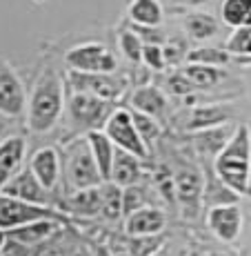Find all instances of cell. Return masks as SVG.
<instances>
[{
	"label": "cell",
	"mask_w": 251,
	"mask_h": 256,
	"mask_svg": "<svg viewBox=\"0 0 251 256\" xmlns=\"http://www.w3.org/2000/svg\"><path fill=\"white\" fill-rule=\"evenodd\" d=\"M29 170L51 194L62 185V156L56 147H40L33 152L29 158Z\"/></svg>",
	"instance_id": "obj_14"
},
{
	"label": "cell",
	"mask_w": 251,
	"mask_h": 256,
	"mask_svg": "<svg viewBox=\"0 0 251 256\" xmlns=\"http://www.w3.org/2000/svg\"><path fill=\"white\" fill-rule=\"evenodd\" d=\"M102 132L114 140V145L118 147V150L129 152V154H134V156H138V158H142V160H147L151 156V152L147 150L142 136L138 134L134 114H131L129 107L118 105L116 110L109 114V118H107Z\"/></svg>",
	"instance_id": "obj_5"
},
{
	"label": "cell",
	"mask_w": 251,
	"mask_h": 256,
	"mask_svg": "<svg viewBox=\"0 0 251 256\" xmlns=\"http://www.w3.org/2000/svg\"><path fill=\"white\" fill-rule=\"evenodd\" d=\"M234 118V110L227 105H194L189 112V118L185 122V130L187 132H205L211 130V127H218L225 125Z\"/></svg>",
	"instance_id": "obj_19"
},
{
	"label": "cell",
	"mask_w": 251,
	"mask_h": 256,
	"mask_svg": "<svg viewBox=\"0 0 251 256\" xmlns=\"http://www.w3.org/2000/svg\"><path fill=\"white\" fill-rule=\"evenodd\" d=\"M129 107L156 118V120H160V122H165L167 116H169V100H167V96L162 94L160 87H156V85L136 87L129 96Z\"/></svg>",
	"instance_id": "obj_16"
},
{
	"label": "cell",
	"mask_w": 251,
	"mask_h": 256,
	"mask_svg": "<svg viewBox=\"0 0 251 256\" xmlns=\"http://www.w3.org/2000/svg\"><path fill=\"white\" fill-rule=\"evenodd\" d=\"M116 107V100H105V98L91 96V94L85 92H69L65 105L67 125L73 134L85 136L91 130H102L107 118Z\"/></svg>",
	"instance_id": "obj_4"
},
{
	"label": "cell",
	"mask_w": 251,
	"mask_h": 256,
	"mask_svg": "<svg viewBox=\"0 0 251 256\" xmlns=\"http://www.w3.org/2000/svg\"><path fill=\"white\" fill-rule=\"evenodd\" d=\"M82 245L85 243L71 232V228L65 225V228L53 234L47 243L38 245V248L33 250V256H76Z\"/></svg>",
	"instance_id": "obj_24"
},
{
	"label": "cell",
	"mask_w": 251,
	"mask_h": 256,
	"mask_svg": "<svg viewBox=\"0 0 251 256\" xmlns=\"http://www.w3.org/2000/svg\"><path fill=\"white\" fill-rule=\"evenodd\" d=\"M67 85L71 92H85L91 96L105 98V100H120L125 96L129 80L122 74H91V72H73L69 70L67 74Z\"/></svg>",
	"instance_id": "obj_6"
},
{
	"label": "cell",
	"mask_w": 251,
	"mask_h": 256,
	"mask_svg": "<svg viewBox=\"0 0 251 256\" xmlns=\"http://www.w3.org/2000/svg\"><path fill=\"white\" fill-rule=\"evenodd\" d=\"M245 214L238 203H218L207 212V228L220 243H236L243 234Z\"/></svg>",
	"instance_id": "obj_10"
},
{
	"label": "cell",
	"mask_w": 251,
	"mask_h": 256,
	"mask_svg": "<svg viewBox=\"0 0 251 256\" xmlns=\"http://www.w3.org/2000/svg\"><path fill=\"white\" fill-rule=\"evenodd\" d=\"M176 205L187 218H198L200 208L205 203V174L196 167H178L174 172Z\"/></svg>",
	"instance_id": "obj_8"
},
{
	"label": "cell",
	"mask_w": 251,
	"mask_h": 256,
	"mask_svg": "<svg viewBox=\"0 0 251 256\" xmlns=\"http://www.w3.org/2000/svg\"><path fill=\"white\" fill-rule=\"evenodd\" d=\"M85 138H87V142H89V150H91V154H93V160H96L98 170H100L102 178L109 180L111 167H114V156H116L118 147L114 145V140H111L102 130L87 132Z\"/></svg>",
	"instance_id": "obj_23"
},
{
	"label": "cell",
	"mask_w": 251,
	"mask_h": 256,
	"mask_svg": "<svg viewBox=\"0 0 251 256\" xmlns=\"http://www.w3.org/2000/svg\"><path fill=\"white\" fill-rule=\"evenodd\" d=\"M185 62H196V65H211V67H225L234 62V56L229 54L227 47H196L187 52Z\"/></svg>",
	"instance_id": "obj_29"
},
{
	"label": "cell",
	"mask_w": 251,
	"mask_h": 256,
	"mask_svg": "<svg viewBox=\"0 0 251 256\" xmlns=\"http://www.w3.org/2000/svg\"><path fill=\"white\" fill-rule=\"evenodd\" d=\"M91 256H111L109 245H107V243H105V245H102V243H100V245H96V248L91 250Z\"/></svg>",
	"instance_id": "obj_39"
},
{
	"label": "cell",
	"mask_w": 251,
	"mask_h": 256,
	"mask_svg": "<svg viewBox=\"0 0 251 256\" xmlns=\"http://www.w3.org/2000/svg\"><path fill=\"white\" fill-rule=\"evenodd\" d=\"M4 240H7V232H4V230L0 228V248H2V245H4Z\"/></svg>",
	"instance_id": "obj_43"
},
{
	"label": "cell",
	"mask_w": 251,
	"mask_h": 256,
	"mask_svg": "<svg viewBox=\"0 0 251 256\" xmlns=\"http://www.w3.org/2000/svg\"><path fill=\"white\" fill-rule=\"evenodd\" d=\"M165 240L160 236H131V234H114L109 238V252L111 256H151Z\"/></svg>",
	"instance_id": "obj_20"
},
{
	"label": "cell",
	"mask_w": 251,
	"mask_h": 256,
	"mask_svg": "<svg viewBox=\"0 0 251 256\" xmlns=\"http://www.w3.org/2000/svg\"><path fill=\"white\" fill-rule=\"evenodd\" d=\"M2 194L16 196L20 200H27V203H36V205H47V208H56V198L51 196V192L45 190L40 185V180L36 178L29 165L20 170L7 185L2 187ZM58 210V208H56Z\"/></svg>",
	"instance_id": "obj_12"
},
{
	"label": "cell",
	"mask_w": 251,
	"mask_h": 256,
	"mask_svg": "<svg viewBox=\"0 0 251 256\" xmlns=\"http://www.w3.org/2000/svg\"><path fill=\"white\" fill-rule=\"evenodd\" d=\"M251 165V127L240 122L234 136L214 160V172L234 194L247 196Z\"/></svg>",
	"instance_id": "obj_2"
},
{
	"label": "cell",
	"mask_w": 251,
	"mask_h": 256,
	"mask_svg": "<svg viewBox=\"0 0 251 256\" xmlns=\"http://www.w3.org/2000/svg\"><path fill=\"white\" fill-rule=\"evenodd\" d=\"M247 196L251 198V165H249V187H247Z\"/></svg>",
	"instance_id": "obj_44"
},
{
	"label": "cell",
	"mask_w": 251,
	"mask_h": 256,
	"mask_svg": "<svg viewBox=\"0 0 251 256\" xmlns=\"http://www.w3.org/2000/svg\"><path fill=\"white\" fill-rule=\"evenodd\" d=\"M183 2H187L189 7H203V4H207V2H211V0H183Z\"/></svg>",
	"instance_id": "obj_40"
},
{
	"label": "cell",
	"mask_w": 251,
	"mask_h": 256,
	"mask_svg": "<svg viewBox=\"0 0 251 256\" xmlns=\"http://www.w3.org/2000/svg\"><path fill=\"white\" fill-rule=\"evenodd\" d=\"M65 62L73 72H91V74H114L118 72V58L111 49L102 42H82L67 52Z\"/></svg>",
	"instance_id": "obj_9"
},
{
	"label": "cell",
	"mask_w": 251,
	"mask_h": 256,
	"mask_svg": "<svg viewBox=\"0 0 251 256\" xmlns=\"http://www.w3.org/2000/svg\"><path fill=\"white\" fill-rule=\"evenodd\" d=\"M33 250L36 248H29V245L20 243L16 238H9L4 240V245L0 248V256H33Z\"/></svg>",
	"instance_id": "obj_36"
},
{
	"label": "cell",
	"mask_w": 251,
	"mask_h": 256,
	"mask_svg": "<svg viewBox=\"0 0 251 256\" xmlns=\"http://www.w3.org/2000/svg\"><path fill=\"white\" fill-rule=\"evenodd\" d=\"M145 205H154V203L149 200L147 187H142V183L129 185L122 190V214H125V218L131 214V212L145 208Z\"/></svg>",
	"instance_id": "obj_33"
},
{
	"label": "cell",
	"mask_w": 251,
	"mask_h": 256,
	"mask_svg": "<svg viewBox=\"0 0 251 256\" xmlns=\"http://www.w3.org/2000/svg\"><path fill=\"white\" fill-rule=\"evenodd\" d=\"M185 256H200V254H198V252H187Z\"/></svg>",
	"instance_id": "obj_46"
},
{
	"label": "cell",
	"mask_w": 251,
	"mask_h": 256,
	"mask_svg": "<svg viewBox=\"0 0 251 256\" xmlns=\"http://www.w3.org/2000/svg\"><path fill=\"white\" fill-rule=\"evenodd\" d=\"M209 256H229V254H225V252H211Z\"/></svg>",
	"instance_id": "obj_45"
},
{
	"label": "cell",
	"mask_w": 251,
	"mask_h": 256,
	"mask_svg": "<svg viewBox=\"0 0 251 256\" xmlns=\"http://www.w3.org/2000/svg\"><path fill=\"white\" fill-rule=\"evenodd\" d=\"M142 62L149 70H156V72L165 70L167 58H165V52H162V45H145V49H142Z\"/></svg>",
	"instance_id": "obj_35"
},
{
	"label": "cell",
	"mask_w": 251,
	"mask_h": 256,
	"mask_svg": "<svg viewBox=\"0 0 251 256\" xmlns=\"http://www.w3.org/2000/svg\"><path fill=\"white\" fill-rule=\"evenodd\" d=\"M129 110H131V107H129ZM131 114H134L138 134L142 136L147 150L151 152V150H154V142L158 140L160 134H162V122L156 120V118H151V116H147V114H142V112H136V110H131Z\"/></svg>",
	"instance_id": "obj_32"
},
{
	"label": "cell",
	"mask_w": 251,
	"mask_h": 256,
	"mask_svg": "<svg viewBox=\"0 0 251 256\" xmlns=\"http://www.w3.org/2000/svg\"><path fill=\"white\" fill-rule=\"evenodd\" d=\"M183 27H185V32H187V36L191 38V40H196V42H207V40H211V38L218 34V29H220V24L218 20H216L211 14H207V12H189L185 16V20H183Z\"/></svg>",
	"instance_id": "obj_25"
},
{
	"label": "cell",
	"mask_w": 251,
	"mask_h": 256,
	"mask_svg": "<svg viewBox=\"0 0 251 256\" xmlns=\"http://www.w3.org/2000/svg\"><path fill=\"white\" fill-rule=\"evenodd\" d=\"M67 92L65 80L58 76L56 70L47 67L38 76L33 92L27 100V127L31 134H47L58 125L65 114Z\"/></svg>",
	"instance_id": "obj_1"
},
{
	"label": "cell",
	"mask_w": 251,
	"mask_h": 256,
	"mask_svg": "<svg viewBox=\"0 0 251 256\" xmlns=\"http://www.w3.org/2000/svg\"><path fill=\"white\" fill-rule=\"evenodd\" d=\"M234 132H236V127L229 125V122L211 127V130H205V132H196V136H194L196 152L203 156V160H211V165H214L216 156L223 152V147L229 142Z\"/></svg>",
	"instance_id": "obj_21"
},
{
	"label": "cell",
	"mask_w": 251,
	"mask_h": 256,
	"mask_svg": "<svg viewBox=\"0 0 251 256\" xmlns=\"http://www.w3.org/2000/svg\"><path fill=\"white\" fill-rule=\"evenodd\" d=\"M127 12L131 24L138 27H160L165 20V12L158 0H131Z\"/></svg>",
	"instance_id": "obj_26"
},
{
	"label": "cell",
	"mask_w": 251,
	"mask_h": 256,
	"mask_svg": "<svg viewBox=\"0 0 251 256\" xmlns=\"http://www.w3.org/2000/svg\"><path fill=\"white\" fill-rule=\"evenodd\" d=\"M100 218L105 223H118L125 218L122 214V187L105 180L102 183V210H100Z\"/></svg>",
	"instance_id": "obj_27"
},
{
	"label": "cell",
	"mask_w": 251,
	"mask_h": 256,
	"mask_svg": "<svg viewBox=\"0 0 251 256\" xmlns=\"http://www.w3.org/2000/svg\"><path fill=\"white\" fill-rule=\"evenodd\" d=\"M185 76L196 85V90H214L220 80H223V70L211 65H196V62H187L183 67Z\"/></svg>",
	"instance_id": "obj_30"
},
{
	"label": "cell",
	"mask_w": 251,
	"mask_h": 256,
	"mask_svg": "<svg viewBox=\"0 0 251 256\" xmlns=\"http://www.w3.org/2000/svg\"><path fill=\"white\" fill-rule=\"evenodd\" d=\"M142 174H145V167H142V158L129 154L125 150H116L114 156V167H111V176L109 180L116 185H120L122 190L129 185L142 183Z\"/></svg>",
	"instance_id": "obj_22"
},
{
	"label": "cell",
	"mask_w": 251,
	"mask_h": 256,
	"mask_svg": "<svg viewBox=\"0 0 251 256\" xmlns=\"http://www.w3.org/2000/svg\"><path fill=\"white\" fill-rule=\"evenodd\" d=\"M40 218H62L69 220L67 214H62L56 208H47V205H36V203H27L20 200L16 196H9L0 192V228L4 232L13 228L27 225L31 220H40Z\"/></svg>",
	"instance_id": "obj_7"
},
{
	"label": "cell",
	"mask_w": 251,
	"mask_h": 256,
	"mask_svg": "<svg viewBox=\"0 0 251 256\" xmlns=\"http://www.w3.org/2000/svg\"><path fill=\"white\" fill-rule=\"evenodd\" d=\"M151 256H180V254H174V250L169 248V243H162L158 250H156Z\"/></svg>",
	"instance_id": "obj_38"
},
{
	"label": "cell",
	"mask_w": 251,
	"mask_h": 256,
	"mask_svg": "<svg viewBox=\"0 0 251 256\" xmlns=\"http://www.w3.org/2000/svg\"><path fill=\"white\" fill-rule=\"evenodd\" d=\"M118 49L120 54L131 62V65H140L142 62V49H145V40L136 29H125L118 34Z\"/></svg>",
	"instance_id": "obj_31"
},
{
	"label": "cell",
	"mask_w": 251,
	"mask_h": 256,
	"mask_svg": "<svg viewBox=\"0 0 251 256\" xmlns=\"http://www.w3.org/2000/svg\"><path fill=\"white\" fill-rule=\"evenodd\" d=\"M27 156V140L22 136H9L0 142V192L22 170Z\"/></svg>",
	"instance_id": "obj_18"
},
{
	"label": "cell",
	"mask_w": 251,
	"mask_h": 256,
	"mask_svg": "<svg viewBox=\"0 0 251 256\" xmlns=\"http://www.w3.org/2000/svg\"><path fill=\"white\" fill-rule=\"evenodd\" d=\"M76 256H91V250L87 248V245H82V248L78 250V254H76Z\"/></svg>",
	"instance_id": "obj_41"
},
{
	"label": "cell",
	"mask_w": 251,
	"mask_h": 256,
	"mask_svg": "<svg viewBox=\"0 0 251 256\" xmlns=\"http://www.w3.org/2000/svg\"><path fill=\"white\" fill-rule=\"evenodd\" d=\"M65 225H69V220L62 218H40V220H31L27 225L9 230L7 236L9 238H16L20 243L29 245V248H38V245L47 243L56 232H60Z\"/></svg>",
	"instance_id": "obj_17"
},
{
	"label": "cell",
	"mask_w": 251,
	"mask_h": 256,
	"mask_svg": "<svg viewBox=\"0 0 251 256\" xmlns=\"http://www.w3.org/2000/svg\"><path fill=\"white\" fill-rule=\"evenodd\" d=\"M167 87H169V92L174 94V96H180V98H187V96H191V94H196V85L185 76L183 70L171 74V76L167 78Z\"/></svg>",
	"instance_id": "obj_34"
},
{
	"label": "cell",
	"mask_w": 251,
	"mask_h": 256,
	"mask_svg": "<svg viewBox=\"0 0 251 256\" xmlns=\"http://www.w3.org/2000/svg\"><path fill=\"white\" fill-rule=\"evenodd\" d=\"M105 183L85 136L69 142L62 154V190L65 194Z\"/></svg>",
	"instance_id": "obj_3"
},
{
	"label": "cell",
	"mask_w": 251,
	"mask_h": 256,
	"mask_svg": "<svg viewBox=\"0 0 251 256\" xmlns=\"http://www.w3.org/2000/svg\"><path fill=\"white\" fill-rule=\"evenodd\" d=\"M56 208L71 218H96L102 210V185L65 194L56 200Z\"/></svg>",
	"instance_id": "obj_13"
},
{
	"label": "cell",
	"mask_w": 251,
	"mask_h": 256,
	"mask_svg": "<svg viewBox=\"0 0 251 256\" xmlns=\"http://www.w3.org/2000/svg\"><path fill=\"white\" fill-rule=\"evenodd\" d=\"M27 94L22 80L11 65L0 60V114L7 118H20L27 114Z\"/></svg>",
	"instance_id": "obj_11"
},
{
	"label": "cell",
	"mask_w": 251,
	"mask_h": 256,
	"mask_svg": "<svg viewBox=\"0 0 251 256\" xmlns=\"http://www.w3.org/2000/svg\"><path fill=\"white\" fill-rule=\"evenodd\" d=\"M183 49H185V45L178 40H167L165 45H162V52H165V58H167V67L183 62V58H187V56H183Z\"/></svg>",
	"instance_id": "obj_37"
},
{
	"label": "cell",
	"mask_w": 251,
	"mask_h": 256,
	"mask_svg": "<svg viewBox=\"0 0 251 256\" xmlns=\"http://www.w3.org/2000/svg\"><path fill=\"white\" fill-rule=\"evenodd\" d=\"M240 58H251V36H249V42H247V52H245V56ZM234 60H238V58H234Z\"/></svg>",
	"instance_id": "obj_42"
},
{
	"label": "cell",
	"mask_w": 251,
	"mask_h": 256,
	"mask_svg": "<svg viewBox=\"0 0 251 256\" xmlns=\"http://www.w3.org/2000/svg\"><path fill=\"white\" fill-rule=\"evenodd\" d=\"M167 228V214L162 208L145 205V208L131 212L125 218V232L131 236H160Z\"/></svg>",
	"instance_id": "obj_15"
},
{
	"label": "cell",
	"mask_w": 251,
	"mask_h": 256,
	"mask_svg": "<svg viewBox=\"0 0 251 256\" xmlns=\"http://www.w3.org/2000/svg\"><path fill=\"white\" fill-rule=\"evenodd\" d=\"M220 18L231 29L251 27V0H223Z\"/></svg>",
	"instance_id": "obj_28"
}]
</instances>
